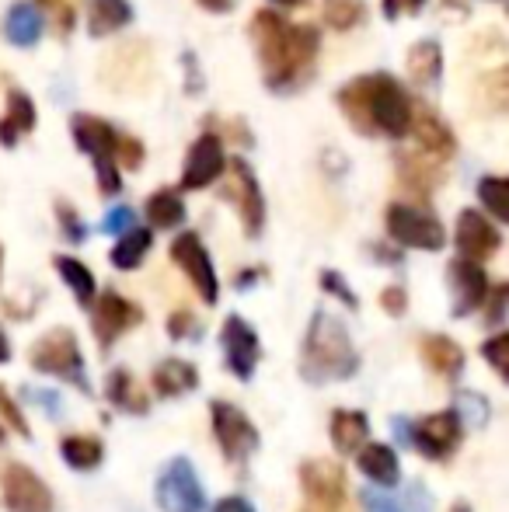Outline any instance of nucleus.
I'll list each match as a JSON object with an SVG mask.
<instances>
[{
    "label": "nucleus",
    "mask_w": 509,
    "mask_h": 512,
    "mask_svg": "<svg viewBox=\"0 0 509 512\" xmlns=\"http://www.w3.org/2000/svg\"><path fill=\"white\" fill-rule=\"evenodd\" d=\"M248 28H252L265 88L276 91V95H286V91H300L311 81L321 49L318 28L290 25L279 11H255Z\"/></svg>",
    "instance_id": "f257e3e1"
},
{
    "label": "nucleus",
    "mask_w": 509,
    "mask_h": 512,
    "mask_svg": "<svg viewBox=\"0 0 509 512\" xmlns=\"http://www.w3.org/2000/svg\"><path fill=\"white\" fill-rule=\"evenodd\" d=\"M335 105L342 108L346 122L360 136L381 133L387 140H405L415 108L408 91L398 84V77L384 74V70L353 77L346 88L335 91Z\"/></svg>",
    "instance_id": "f03ea898"
},
{
    "label": "nucleus",
    "mask_w": 509,
    "mask_h": 512,
    "mask_svg": "<svg viewBox=\"0 0 509 512\" xmlns=\"http://www.w3.org/2000/svg\"><path fill=\"white\" fill-rule=\"evenodd\" d=\"M356 370H360V356H356L346 324L328 310H318L311 317L304 352H300V377L307 384H332V380H349Z\"/></svg>",
    "instance_id": "7ed1b4c3"
},
{
    "label": "nucleus",
    "mask_w": 509,
    "mask_h": 512,
    "mask_svg": "<svg viewBox=\"0 0 509 512\" xmlns=\"http://www.w3.org/2000/svg\"><path fill=\"white\" fill-rule=\"evenodd\" d=\"M28 363L35 366L39 373L46 377H60L67 384H74L77 391L88 394L91 384L84 377V356H81V345H77V335L70 328H53L32 345L28 352Z\"/></svg>",
    "instance_id": "20e7f679"
},
{
    "label": "nucleus",
    "mask_w": 509,
    "mask_h": 512,
    "mask_svg": "<svg viewBox=\"0 0 509 512\" xmlns=\"http://www.w3.org/2000/svg\"><path fill=\"white\" fill-rule=\"evenodd\" d=\"M394 432H401V443L415 446L422 457L429 460H447L450 453L461 446L464 436V422L454 408L450 411H436V415L422 418V422H405V418H394Z\"/></svg>",
    "instance_id": "39448f33"
},
{
    "label": "nucleus",
    "mask_w": 509,
    "mask_h": 512,
    "mask_svg": "<svg viewBox=\"0 0 509 512\" xmlns=\"http://www.w3.org/2000/svg\"><path fill=\"white\" fill-rule=\"evenodd\" d=\"M387 223V237L401 248H415V251H440L447 244V230L436 220L429 209L412 206V203H391L384 213Z\"/></svg>",
    "instance_id": "423d86ee"
},
{
    "label": "nucleus",
    "mask_w": 509,
    "mask_h": 512,
    "mask_svg": "<svg viewBox=\"0 0 509 512\" xmlns=\"http://www.w3.org/2000/svg\"><path fill=\"white\" fill-rule=\"evenodd\" d=\"M227 175V189H224V199L234 203L241 216V227H245L248 237H258L265 227V199H262V185H258L252 164L245 157H231L224 168Z\"/></svg>",
    "instance_id": "0eeeda50"
},
{
    "label": "nucleus",
    "mask_w": 509,
    "mask_h": 512,
    "mask_svg": "<svg viewBox=\"0 0 509 512\" xmlns=\"http://www.w3.org/2000/svg\"><path fill=\"white\" fill-rule=\"evenodd\" d=\"M171 262L178 265V269L185 272V279L192 283V290L203 297V304H217L220 297V283H217V269H213V258L210 251H206L203 237L192 234V230H185V234H178L175 241H171Z\"/></svg>",
    "instance_id": "6e6552de"
},
{
    "label": "nucleus",
    "mask_w": 509,
    "mask_h": 512,
    "mask_svg": "<svg viewBox=\"0 0 509 512\" xmlns=\"http://www.w3.org/2000/svg\"><path fill=\"white\" fill-rule=\"evenodd\" d=\"M154 499L164 512H203L206 509V492L185 457L171 460V464L157 474Z\"/></svg>",
    "instance_id": "1a4fd4ad"
},
{
    "label": "nucleus",
    "mask_w": 509,
    "mask_h": 512,
    "mask_svg": "<svg viewBox=\"0 0 509 512\" xmlns=\"http://www.w3.org/2000/svg\"><path fill=\"white\" fill-rule=\"evenodd\" d=\"M213 418V436H217L220 450L231 464H245L248 457L258 450V429L248 422V415L231 401H213L210 405Z\"/></svg>",
    "instance_id": "9d476101"
},
{
    "label": "nucleus",
    "mask_w": 509,
    "mask_h": 512,
    "mask_svg": "<svg viewBox=\"0 0 509 512\" xmlns=\"http://www.w3.org/2000/svg\"><path fill=\"white\" fill-rule=\"evenodd\" d=\"M88 310H91V328H95V338L102 349H112L126 331H133L143 321V310L116 290L95 293V304Z\"/></svg>",
    "instance_id": "9b49d317"
},
{
    "label": "nucleus",
    "mask_w": 509,
    "mask_h": 512,
    "mask_svg": "<svg viewBox=\"0 0 509 512\" xmlns=\"http://www.w3.org/2000/svg\"><path fill=\"white\" fill-rule=\"evenodd\" d=\"M0 492H4L7 512H53V492L35 471L11 460L0 471Z\"/></svg>",
    "instance_id": "f8f14e48"
},
{
    "label": "nucleus",
    "mask_w": 509,
    "mask_h": 512,
    "mask_svg": "<svg viewBox=\"0 0 509 512\" xmlns=\"http://www.w3.org/2000/svg\"><path fill=\"white\" fill-rule=\"evenodd\" d=\"M300 488L311 509H335L346 502V467L335 460H304L300 464Z\"/></svg>",
    "instance_id": "ddd939ff"
},
{
    "label": "nucleus",
    "mask_w": 509,
    "mask_h": 512,
    "mask_svg": "<svg viewBox=\"0 0 509 512\" xmlns=\"http://www.w3.org/2000/svg\"><path fill=\"white\" fill-rule=\"evenodd\" d=\"M227 168V150L224 140L217 133H203L196 143L189 147L182 164V192H199L210 189L217 178H224Z\"/></svg>",
    "instance_id": "4468645a"
},
{
    "label": "nucleus",
    "mask_w": 509,
    "mask_h": 512,
    "mask_svg": "<svg viewBox=\"0 0 509 512\" xmlns=\"http://www.w3.org/2000/svg\"><path fill=\"white\" fill-rule=\"evenodd\" d=\"M447 283H450V314L468 317L475 310H482L485 297H489V276H485L482 262H471V258H454L447 265Z\"/></svg>",
    "instance_id": "2eb2a0df"
},
{
    "label": "nucleus",
    "mask_w": 509,
    "mask_h": 512,
    "mask_svg": "<svg viewBox=\"0 0 509 512\" xmlns=\"http://www.w3.org/2000/svg\"><path fill=\"white\" fill-rule=\"evenodd\" d=\"M220 349H224V363L227 370L238 380H252L258 356H262V345H258L255 328L245 321V317L231 314L220 328Z\"/></svg>",
    "instance_id": "dca6fc26"
},
{
    "label": "nucleus",
    "mask_w": 509,
    "mask_h": 512,
    "mask_svg": "<svg viewBox=\"0 0 509 512\" xmlns=\"http://www.w3.org/2000/svg\"><path fill=\"white\" fill-rule=\"evenodd\" d=\"M454 241H457L461 258H471V262H489V258L503 248V234H499V227L482 209H461Z\"/></svg>",
    "instance_id": "f3484780"
},
{
    "label": "nucleus",
    "mask_w": 509,
    "mask_h": 512,
    "mask_svg": "<svg viewBox=\"0 0 509 512\" xmlns=\"http://www.w3.org/2000/svg\"><path fill=\"white\" fill-rule=\"evenodd\" d=\"M408 133L415 136V143H419V150L426 157H433V161H447V157L457 154V136L454 129L443 122V115H436L433 108H412V126H408Z\"/></svg>",
    "instance_id": "a211bd4d"
},
{
    "label": "nucleus",
    "mask_w": 509,
    "mask_h": 512,
    "mask_svg": "<svg viewBox=\"0 0 509 512\" xmlns=\"http://www.w3.org/2000/svg\"><path fill=\"white\" fill-rule=\"evenodd\" d=\"M70 136H74L77 150L88 154L91 161H116V136L119 129L112 122H105L102 115L77 112L70 119Z\"/></svg>",
    "instance_id": "6ab92c4d"
},
{
    "label": "nucleus",
    "mask_w": 509,
    "mask_h": 512,
    "mask_svg": "<svg viewBox=\"0 0 509 512\" xmlns=\"http://www.w3.org/2000/svg\"><path fill=\"white\" fill-rule=\"evenodd\" d=\"M42 28H46L42 7L35 0H18V4H11V11L4 18V39L18 49H32L39 46Z\"/></svg>",
    "instance_id": "aec40b11"
},
{
    "label": "nucleus",
    "mask_w": 509,
    "mask_h": 512,
    "mask_svg": "<svg viewBox=\"0 0 509 512\" xmlns=\"http://www.w3.org/2000/svg\"><path fill=\"white\" fill-rule=\"evenodd\" d=\"M39 122V112H35V102L25 95V91L11 88L7 91V108L4 119H0V147H18L21 136H28Z\"/></svg>",
    "instance_id": "412c9836"
},
{
    "label": "nucleus",
    "mask_w": 509,
    "mask_h": 512,
    "mask_svg": "<svg viewBox=\"0 0 509 512\" xmlns=\"http://www.w3.org/2000/svg\"><path fill=\"white\" fill-rule=\"evenodd\" d=\"M419 352H422V363L443 380H457L464 370V349L447 335H426L419 342Z\"/></svg>",
    "instance_id": "4be33fe9"
},
{
    "label": "nucleus",
    "mask_w": 509,
    "mask_h": 512,
    "mask_svg": "<svg viewBox=\"0 0 509 512\" xmlns=\"http://www.w3.org/2000/svg\"><path fill=\"white\" fill-rule=\"evenodd\" d=\"M356 464H360V471L381 488H394L401 478L398 457H394V450L384 443H363L360 450H356Z\"/></svg>",
    "instance_id": "5701e85b"
},
{
    "label": "nucleus",
    "mask_w": 509,
    "mask_h": 512,
    "mask_svg": "<svg viewBox=\"0 0 509 512\" xmlns=\"http://www.w3.org/2000/svg\"><path fill=\"white\" fill-rule=\"evenodd\" d=\"M105 398H109L112 408L126 411V415H147L150 411V398L136 377L129 370H112L109 380H105Z\"/></svg>",
    "instance_id": "b1692460"
},
{
    "label": "nucleus",
    "mask_w": 509,
    "mask_h": 512,
    "mask_svg": "<svg viewBox=\"0 0 509 512\" xmlns=\"http://www.w3.org/2000/svg\"><path fill=\"white\" fill-rule=\"evenodd\" d=\"M328 436H332V446L346 457V453H356L363 443L370 439V422L363 411H346L339 408L332 415V425H328Z\"/></svg>",
    "instance_id": "393cba45"
},
{
    "label": "nucleus",
    "mask_w": 509,
    "mask_h": 512,
    "mask_svg": "<svg viewBox=\"0 0 509 512\" xmlns=\"http://www.w3.org/2000/svg\"><path fill=\"white\" fill-rule=\"evenodd\" d=\"M126 25H133V4L129 0H91L88 4V32L95 39L123 32Z\"/></svg>",
    "instance_id": "a878e982"
},
{
    "label": "nucleus",
    "mask_w": 509,
    "mask_h": 512,
    "mask_svg": "<svg viewBox=\"0 0 509 512\" xmlns=\"http://www.w3.org/2000/svg\"><path fill=\"white\" fill-rule=\"evenodd\" d=\"M154 391L161 394V398H182V394L196 391L199 384V373L192 363H185V359H164V363L154 366Z\"/></svg>",
    "instance_id": "bb28decb"
},
{
    "label": "nucleus",
    "mask_w": 509,
    "mask_h": 512,
    "mask_svg": "<svg viewBox=\"0 0 509 512\" xmlns=\"http://www.w3.org/2000/svg\"><path fill=\"white\" fill-rule=\"evenodd\" d=\"M408 74L419 88H436L443 77V49L436 39H419L408 49Z\"/></svg>",
    "instance_id": "cd10ccee"
},
{
    "label": "nucleus",
    "mask_w": 509,
    "mask_h": 512,
    "mask_svg": "<svg viewBox=\"0 0 509 512\" xmlns=\"http://www.w3.org/2000/svg\"><path fill=\"white\" fill-rule=\"evenodd\" d=\"M154 248V234L147 227H129L126 234H119V241L112 244L109 251V262L123 272L140 269V262L147 258V251Z\"/></svg>",
    "instance_id": "c85d7f7f"
},
{
    "label": "nucleus",
    "mask_w": 509,
    "mask_h": 512,
    "mask_svg": "<svg viewBox=\"0 0 509 512\" xmlns=\"http://www.w3.org/2000/svg\"><path fill=\"white\" fill-rule=\"evenodd\" d=\"M147 223L154 230H175L182 227L185 220V203H182V192L178 189H157L154 196H147Z\"/></svg>",
    "instance_id": "c756f323"
},
{
    "label": "nucleus",
    "mask_w": 509,
    "mask_h": 512,
    "mask_svg": "<svg viewBox=\"0 0 509 512\" xmlns=\"http://www.w3.org/2000/svg\"><path fill=\"white\" fill-rule=\"evenodd\" d=\"M53 269L60 272V279L70 286V293H74L77 304H81L84 310L95 304L98 283H95V276H91L88 265L77 262V258H70V255H56V258H53Z\"/></svg>",
    "instance_id": "7c9ffc66"
},
{
    "label": "nucleus",
    "mask_w": 509,
    "mask_h": 512,
    "mask_svg": "<svg viewBox=\"0 0 509 512\" xmlns=\"http://www.w3.org/2000/svg\"><path fill=\"white\" fill-rule=\"evenodd\" d=\"M60 453H63V460L74 467V471H95V467L102 464V457H105V446H102V439L74 432V436L60 439Z\"/></svg>",
    "instance_id": "2f4dec72"
},
{
    "label": "nucleus",
    "mask_w": 509,
    "mask_h": 512,
    "mask_svg": "<svg viewBox=\"0 0 509 512\" xmlns=\"http://www.w3.org/2000/svg\"><path fill=\"white\" fill-rule=\"evenodd\" d=\"M401 182L419 196H429L440 185V161H433V157H401Z\"/></svg>",
    "instance_id": "473e14b6"
},
{
    "label": "nucleus",
    "mask_w": 509,
    "mask_h": 512,
    "mask_svg": "<svg viewBox=\"0 0 509 512\" xmlns=\"http://www.w3.org/2000/svg\"><path fill=\"white\" fill-rule=\"evenodd\" d=\"M321 18L335 32H353L367 21V4L363 0H321Z\"/></svg>",
    "instance_id": "72a5a7b5"
},
{
    "label": "nucleus",
    "mask_w": 509,
    "mask_h": 512,
    "mask_svg": "<svg viewBox=\"0 0 509 512\" xmlns=\"http://www.w3.org/2000/svg\"><path fill=\"white\" fill-rule=\"evenodd\" d=\"M478 199H482V206L492 213V220L496 223H506L509 220V182L499 175H489L478 182Z\"/></svg>",
    "instance_id": "f704fd0d"
},
{
    "label": "nucleus",
    "mask_w": 509,
    "mask_h": 512,
    "mask_svg": "<svg viewBox=\"0 0 509 512\" xmlns=\"http://www.w3.org/2000/svg\"><path fill=\"white\" fill-rule=\"evenodd\" d=\"M56 220H60V230L70 244H81L84 237H88V227H84V220L77 216V209L70 203H63V199L56 203Z\"/></svg>",
    "instance_id": "c9c22d12"
},
{
    "label": "nucleus",
    "mask_w": 509,
    "mask_h": 512,
    "mask_svg": "<svg viewBox=\"0 0 509 512\" xmlns=\"http://www.w3.org/2000/svg\"><path fill=\"white\" fill-rule=\"evenodd\" d=\"M482 356H485V363H489L492 370H496L499 377L506 380V373H509V363H506V356H509V335H506V331L492 335L489 342L482 345Z\"/></svg>",
    "instance_id": "e433bc0d"
},
{
    "label": "nucleus",
    "mask_w": 509,
    "mask_h": 512,
    "mask_svg": "<svg viewBox=\"0 0 509 512\" xmlns=\"http://www.w3.org/2000/svg\"><path fill=\"white\" fill-rule=\"evenodd\" d=\"M116 164L126 171H136L143 164V143L136 140V136H126V133L116 136Z\"/></svg>",
    "instance_id": "4c0bfd02"
},
{
    "label": "nucleus",
    "mask_w": 509,
    "mask_h": 512,
    "mask_svg": "<svg viewBox=\"0 0 509 512\" xmlns=\"http://www.w3.org/2000/svg\"><path fill=\"white\" fill-rule=\"evenodd\" d=\"M35 4L42 7V14L53 18V25L60 35H67L70 28H74V4H70V0H35Z\"/></svg>",
    "instance_id": "58836bf2"
},
{
    "label": "nucleus",
    "mask_w": 509,
    "mask_h": 512,
    "mask_svg": "<svg viewBox=\"0 0 509 512\" xmlns=\"http://www.w3.org/2000/svg\"><path fill=\"white\" fill-rule=\"evenodd\" d=\"M95 178L102 196H119L123 192V175H119L116 161H95Z\"/></svg>",
    "instance_id": "ea45409f"
},
{
    "label": "nucleus",
    "mask_w": 509,
    "mask_h": 512,
    "mask_svg": "<svg viewBox=\"0 0 509 512\" xmlns=\"http://www.w3.org/2000/svg\"><path fill=\"white\" fill-rule=\"evenodd\" d=\"M321 290H325V293H332V297H339L346 307H353V310L360 307V300H356V293L349 290V283L339 276V272H332V269H325V272H321Z\"/></svg>",
    "instance_id": "a19ab883"
},
{
    "label": "nucleus",
    "mask_w": 509,
    "mask_h": 512,
    "mask_svg": "<svg viewBox=\"0 0 509 512\" xmlns=\"http://www.w3.org/2000/svg\"><path fill=\"white\" fill-rule=\"evenodd\" d=\"M0 415H4L7 429H14L21 439H28V422H25V415H21L18 401H14L11 394L4 391V387H0Z\"/></svg>",
    "instance_id": "79ce46f5"
},
{
    "label": "nucleus",
    "mask_w": 509,
    "mask_h": 512,
    "mask_svg": "<svg viewBox=\"0 0 509 512\" xmlns=\"http://www.w3.org/2000/svg\"><path fill=\"white\" fill-rule=\"evenodd\" d=\"M506 297H509V286L506 283H499L496 290H489V297H485V321L492 324V328H499L503 324V317H506Z\"/></svg>",
    "instance_id": "37998d69"
},
{
    "label": "nucleus",
    "mask_w": 509,
    "mask_h": 512,
    "mask_svg": "<svg viewBox=\"0 0 509 512\" xmlns=\"http://www.w3.org/2000/svg\"><path fill=\"white\" fill-rule=\"evenodd\" d=\"M168 335L175 338V342H182V338H196L199 335L196 314H192V310H175V314L168 317Z\"/></svg>",
    "instance_id": "c03bdc74"
},
{
    "label": "nucleus",
    "mask_w": 509,
    "mask_h": 512,
    "mask_svg": "<svg viewBox=\"0 0 509 512\" xmlns=\"http://www.w3.org/2000/svg\"><path fill=\"white\" fill-rule=\"evenodd\" d=\"M360 502L367 512H408L405 499H394V495H384V492H360Z\"/></svg>",
    "instance_id": "a18cd8bd"
},
{
    "label": "nucleus",
    "mask_w": 509,
    "mask_h": 512,
    "mask_svg": "<svg viewBox=\"0 0 509 512\" xmlns=\"http://www.w3.org/2000/svg\"><path fill=\"white\" fill-rule=\"evenodd\" d=\"M133 223H136L133 209H129V206H116V209H109V213H105L102 230H105V234H112V237H119V234H126Z\"/></svg>",
    "instance_id": "49530a36"
},
{
    "label": "nucleus",
    "mask_w": 509,
    "mask_h": 512,
    "mask_svg": "<svg viewBox=\"0 0 509 512\" xmlns=\"http://www.w3.org/2000/svg\"><path fill=\"white\" fill-rule=\"evenodd\" d=\"M422 7H426V0H384V18L398 21L405 14H419Z\"/></svg>",
    "instance_id": "de8ad7c7"
},
{
    "label": "nucleus",
    "mask_w": 509,
    "mask_h": 512,
    "mask_svg": "<svg viewBox=\"0 0 509 512\" xmlns=\"http://www.w3.org/2000/svg\"><path fill=\"white\" fill-rule=\"evenodd\" d=\"M381 307L387 310L391 317H401L408 310V297H405V290L401 286H387V290L381 293Z\"/></svg>",
    "instance_id": "09e8293b"
},
{
    "label": "nucleus",
    "mask_w": 509,
    "mask_h": 512,
    "mask_svg": "<svg viewBox=\"0 0 509 512\" xmlns=\"http://www.w3.org/2000/svg\"><path fill=\"white\" fill-rule=\"evenodd\" d=\"M213 512H255L252 502L241 499V495H227V499H220L217 506H213Z\"/></svg>",
    "instance_id": "8fccbe9b"
},
{
    "label": "nucleus",
    "mask_w": 509,
    "mask_h": 512,
    "mask_svg": "<svg viewBox=\"0 0 509 512\" xmlns=\"http://www.w3.org/2000/svg\"><path fill=\"white\" fill-rule=\"evenodd\" d=\"M196 4L210 14H231L234 7H238V0H196Z\"/></svg>",
    "instance_id": "3c124183"
},
{
    "label": "nucleus",
    "mask_w": 509,
    "mask_h": 512,
    "mask_svg": "<svg viewBox=\"0 0 509 512\" xmlns=\"http://www.w3.org/2000/svg\"><path fill=\"white\" fill-rule=\"evenodd\" d=\"M11 359V342H7V335L0 331V363H7Z\"/></svg>",
    "instance_id": "603ef678"
},
{
    "label": "nucleus",
    "mask_w": 509,
    "mask_h": 512,
    "mask_svg": "<svg viewBox=\"0 0 509 512\" xmlns=\"http://www.w3.org/2000/svg\"><path fill=\"white\" fill-rule=\"evenodd\" d=\"M185 60H189V70H196V56H192V53H185ZM189 91H199L196 74H192V81H189Z\"/></svg>",
    "instance_id": "864d4df0"
},
{
    "label": "nucleus",
    "mask_w": 509,
    "mask_h": 512,
    "mask_svg": "<svg viewBox=\"0 0 509 512\" xmlns=\"http://www.w3.org/2000/svg\"><path fill=\"white\" fill-rule=\"evenodd\" d=\"M304 512H353V509H349V502H342V506H335V509H311L307 506Z\"/></svg>",
    "instance_id": "5fc2aeb1"
},
{
    "label": "nucleus",
    "mask_w": 509,
    "mask_h": 512,
    "mask_svg": "<svg viewBox=\"0 0 509 512\" xmlns=\"http://www.w3.org/2000/svg\"><path fill=\"white\" fill-rule=\"evenodd\" d=\"M276 7H297V4H304V0H272Z\"/></svg>",
    "instance_id": "6e6d98bb"
},
{
    "label": "nucleus",
    "mask_w": 509,
    "mask_h": 512,
    "mask_svg": "<svg viewBox=\"0 0 509 512\" xmlns=\"http://www.w3.org/2000/svg\"><path fill=\"white\" fill-rule=\"evenodd\" d=\"M450 512H471L468 502H457V506H450Z\"/></svg>",
    "instance_id": "4d7b16f0"
},
{
    "label": "nucleus",
    "mask_w": 509,
    "mask_h": 512,
    "mask_svg": "<svg viewBox=\"0 0 509 512\" xmlns=\"http://www.w3.org/2000/svg\"><path fill=\"white\" fill-rule=\"evenodd\" d=\"M0 443H4V425H0Z\"/></svg>",
    "instance_id": "13d9d810"
},
{
    "label": "nucleus",
    "mask_w": 509,
    "mask_h": 512,
    "mask_svg": "<svg viewBox=\"0 0 509 512\" xmlns=\"http://www.w3.org/2000/svg\"><path fill=\"white\" fill-rule=\"evenodd\" d=\"M0 265H4V248H0Z\"/></svg>",
    "instance_id": "bf43d9fd"
},
{
    "label": "nucleus",
    "mask_w": 509,
    "mask_h": 512,
    "mask_svg": "<svg viewBox=\"0 0 509 512\" xmlns=\"http://www.w3.org/2000/svg\"><path fill=\"white\" fill-rule=\"evenodd\" d=\"M496 4H503V0H496Z\"/></svg>",
    "instance_id": "052dcab7"
}]
</instances>
